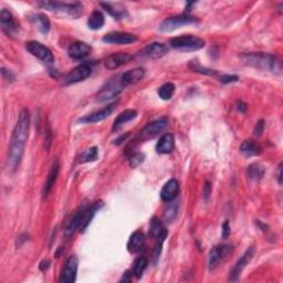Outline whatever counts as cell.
Segmentation results:
<instances>
[{
    "label": "cell",
    "instance_id": "1",
    "mask_svg": "<svg viewBox=\"0 0 283 283\" xmlns=\"http://www.w3.org/2000/svg\"><path fill=\"white\" fill-rule=\"evenodd\" d=\"M30 128V115L28 110L23 109L19 114L18 121L16 123L13 135L10 140L9 153H8V165L13 171L17 170L20 165L21 159L25 154V148L29 137Z\"/></svg>",
    "mask_w": 283,
    "mask_h": 283
},
{
    "label": "cell",
    "instance_id": "2",
    "mask_svg": "<svg viewBox=\"0 0 283 283\" xmlns=\"http://www.w3.org/2000/svg\"><path fill=\"white\" fill-rule=\"evenodd\" d=\"M241 60L247 65L260 69L263 71L280 74L282 71V63L280 59L270 53L263 52H250L241 56Z\"/></svg>",
    "mask_w": 283,
    "mask_h": 283
},
{
    "label": "cell",
    "instance_id": "3",
    "mask_svg": "<svg viewBox=\"0 0 283 283\" xmlns=\"http://www.w3.org/2000/svg\"><path fill=\"white\" fill-rule=\"evenodd\" d=\"M171 47L178 51H198L205 47V40L192 34L180 35V37L173 38L171 40Z\"/></svg>",
    "mask_w": 283,
    "mask_h": 283
},
{
    "label": "cell",
    "instance_id": "4",
    "mask_svg": "<svg viewBox=\"0 0 283 283\" xmlns=\"http://www.w3.org/2000/svg\"><path fill=\"white\" fill-rule=\"evenodd\" d=\"M41 8L47 10L56 11V13H63L71 16V17L78 18L83 13V7L80 2H59V1H41L38 3Z\"/></svg>",
    "mask_w": 283,
    "mask_h": 283
},
{
    "label": "cell",
    "instance_id": "5",
    "mask_svg": "<svg viewBox=\"0 0 283 283\" xmlns=\"http://www.w3.org/2000/svg\"><path fill=\"white\" fill-rule=\"evenodd\" d=\"M126 85L124 84L123 80H122L121 74L113 78L110 80L103 88H102L99 93L96 94V101L97 102H106L114 99V97L119 96L120 94L124 91Z\"/></svg>",
    "mask_w": 283,
    "mask_h": 283
},
{
    "label": "cell",
    "instance_id": "6",
    "mask_svg": "<svg viewBox=\"0 0 283 283\" xmlns=\"http://www.w3.org/2000/svg\"><path fill=\"white\" fill-rule=\"evenodd\" d=\"M198 20L197 18L192 17L189 15H178L174 16V17H170L160 23L159 30L163 31V32H172L176 29L182 28L184 26L188 25H194V23H197Z\"/></svg>",
    "mask_w": 283,
    "mask_h": 283
},
{
    "label": "cell",
    "instance_id": "7",
    "mask_svg": "<svg viewBox=\"0 0 283 283\" xmlns=\"http://www.w3.org/2000/svg\"><path fill=\"white\" fill-rule=\"evenodd\" d=\"M26 49L29 51V53L32 54L39 60H41L45 63L51 64L54 62L53 53L51 52L49 48H47L46 46H43L42 43L38 41H29L26 43Z\"/></svg>",
    "mask_w": 283,
    "mask_h": 283
},
{
    "label": "cell",
    "instance_id": "8",
    "mask_svg": "<svg viewBox=\"0 0 283 283\" xmlns=\"http://www.w3.org/2000/svg\"><path fill=\"white\" fill-rule=\"evenodd\" d=\"M92 73L91 66L88 64H80L78 65L77 68H74L73 70H71L70 72L66 74L63 79V84L69 85V84H74L79 83V82L84 81L85 79H88Z\"/></svg>",
    "mask_w": 283,
    "mask_h": 283
},
{
    "label": "cell",
    "instance_id": "9",
    "mask_svg": "<svg viewBox=\"0 0 283 283\" xmlns=\"http://www.w3.org/2000/svg\"><path fill=\"white\" fill-rule=\"evenodd\" d=\"M168 46L163 42H152L144 47L139 52V56L142 58L148 59H159L168 53Z\"/></svg>",
    "mask_w": 283,
    "mask_h": 283
},
{
    "label": "cell",
    "instance_id": "10",
    "mask_svg": "<svg viewBox=\"0 0 283 283\" xmlns=\"http://www.w3.org/2000/svg\"><path fill=\"white\" fill-rule=\"evenodd\" d=\"M167 126H168V120L167 119L163 117V119L156 120L154 122H152V123L147 124L146 126L142 129L139 137L142 141H146L149 139H153V137L158 135L160 132H163Z\"/></svg>",
    "mask_w": 283,
    "mask_h": 283
},
{
    "label": "cell",
    "instance_id": "11",
    "mask_svg": "<svg viewBox=\"0 0 283 283\" xmlns=\"http://www.w3.org/2000/svg\"><path fill=\"white\" fill-rule=\"evenodd\" d=\"M0 25L3 32L9 37H15L19 32V23L16 20L13 14L7 9H2L0 13Z\"/></svg>",
    "mask_w": 283,
    "mask_h": 283
},
{
    "label": "cell",
    "instance_id": "12",
    "mask_svg": "<svg viewBox=\"0 0 283 283\" xmlns=\"http://www.w3.org/2000/svg\"><path fill=\"white\" fill-rule=\"evenodd\" d=\"M102 40L106 43H110V45H131V43L137 41V37L133 33L114 31V32L105 34Z\"/></svg>",
    "mask_w": 283,
    "mask_h": 283
},
{
    "label": "cell",
    "instance_id": "13",
    "mask_svg": "<svg viewBox=\"0 0 283 283\" xmlns=\"http://www.w3.org/2000/svg\"><path fill=\"white\" fill-rule=\"evenodd\" d=\"M117 103H119V102L116 101L112 104L105 106L104 109L100 110V111L91 113V114H89V115H85L84 117H82V119L79 120V122H80V123H84V124L99 123V122L108 119V117L111 115V114L114 112V110L116 109Z\"/></svg>",
    "mask_w": 283,
    "mask_h": 283
},
{
    "label": "cell",
    "instance_id": "14",
    "mask_svg": "<svg viewBox=\"0 0 283 283\" xmlns=\"http://www.w3.org/2000/svg\"><path fill=\"white\" fill-rule=\"evenodd\" d=\"M78 266L79 260L76 255L70 257L66 260L63 271L61 272L60 282L61 283H73L77 279V272H78Z\"/></svg>",
    "mask_w": 283,
    "mask_h": 283
},
{
    "label": "cell",
    "instance_id": "15",
    "mask_svg": "<svg viewBox=\"0 0 283 283\" xmlns=\"http://www.w3.org/2000/svg\"><path fill=\"white\" fill-rule=\"evenodd\" d=\"M253 252H254V250H253V248L252 247H250L249 249H248L245 253H243L241 255V258L239 259V260L237 261V263H236L235 267H234V269L233 271H231V273H230V277H229V280L230 281H237L239 277H240V274L241 272L243 271V269L246 268V266L249 263L251 260H252V257H253Z\"/></svg>",
    "mask_w": 283,
    "mask_h": 283
},
{
    "label": "cell",
    "instance_id": "16",
    "mask_svg": "<svg viewBox=\"0 0 283 283\" xmlns=\"http://www.w3.org/2000/svg\"><path fill=\"white\" fill-rule=\"evenodd\" d=\"M132 60V56L127 52H117L114 53L109 58H106L104 62V65L106 69L109 70H115L119 69L120 66L128 63Z\"/></svg>",
    "mask_w": 283,
    "mask_h": 283
},
{
    "label": "cell",
    "instance_id": "17",
    "mask_svg": "<svg viewBox=\"0 0 283 283\" xmlns=\"http://www.w3.org/2000/svg\"><path fill=\"white\" fill-rule=\"evenodd\" d=\"M86 208H88L86 204L85 203L82 204L81 207L79 208V210L76 212V215H74L72 219H71L70 221L68 222V225H66V227H65V238L66 239H70L74 235V233H76L77 230H79V227H80V225H81L82 218H83Z\"/></svg>",
    "mask_w": 283,
    "mask_h": 283
},
{
    "label": "cell",
    "instance_id": "18",
    "mask_svg": "<svg viewBox=\"0 0 283 283\" xmlns=\"http://www.w3.org/2000/svg\"><path fill=\"white\" fill-rule=\"evenodd\" d=\"M59 172H60V163H59V160L56 158L53 160L52 165H51V168H50L48 177H47L46 184H45V186H43L42 194H43V197L45 198L48 197L50 191L52 190L54 185H56V182H57L58 176H59Z\"/></svg>",
    "mask_w": 283,
    "mask_h": 283
},
{
    "label": "cell",
    "instance_id": "19",
    "mask_svg": "<svg viewBox=\"0 0 283 283\" xmlns=\"http://www.w3.org/2000/svg\"><path fill=\"white\" fill-rule=\"evenodd\" d=\"M231 251L230 246H216L212 248L209 253V258H208V265H209V269H215L216 267L219 265V262L222 260V258L227 255Z\"/></svg>",
    "mask_w": 283,
    "mask_h": 283
},
{
    "label": "cell",
    "instance_id": "20",
    "mask_svg": "<svg viewBox=\"0 0 283 283\" xmlns=\"http://www.w3.org/2000/svg\"><path fill=\"white\" fill-rule=\"evenodd\" d=\"M179 194V184L176 179H170L168 182L164 185L160 191V198L164 202L171 203L174 202Z\"/></svg>",
    "mask_w": 283,
    "mask_h": 283
},
{
    "label": "cell",
    "instance_id": "21",
    "mask_svg": "<svg viewBox=\"0 0 283 283\" xmlns=\"http://www.w3.org/2000/svg\"><path fill=\"white\" fill-rule=\"evenodd\" d=\"M91 51H92L91 47H90L88 43L74 42L69 47L68 54L70 58L74 59V60H80V59L88 57L89 54L91 53Z\"/></svg>",
    "mask_w": 283,
    "mask_h": 283
},
{
    "label": "cell",
    "instance_id": "22",
    "mask_svg": "<svg viewBox=\"0 0 283 283\" xmlns=\"http://www.w3.org/2000/svg\"><path fill=\"white\" fill-rule=\"evenodd\" d=\"M102 207H103V202H95L93 203L91 206L86 208L83 218H82L81 225L79 227V231H80V233H84V231L88 229V227L90 226V223L92 222L93 218L95 217L96 212L99 211Z\"/></svg>",
    "mask_w": 283,
    "mask_h": 283
},
{
    "label": "cell",
    "instance_id": "23",
    "mask_svg": "<svg viewBox=\"0 0 283 283\" xmlns=\"http://www.w3.org/2000/svg\"><path fill=\"white\" fill-rule=\"evenodd\" d=\"M174 147L175 139L174 135L171 134V133L164 134L156 144V151L157 153H159V154H168V153H171L173 149H174Z\"/></svg>",
    "mask_w": 283,
    "mask_h": 283
},
{
    "label": "cell",
    "instance_id": "24",
    "mask_svg": "<svg viewBox=\"0 0 283 283\" xmlns=\"http://www.w3.org/2000/svg\"><path fill=\"white\" fill-rule=\"evenodd\" d=\"M144 77H145V70L143 68H135V69L128 70L126 71V72L121 74L122 80H123L124 84L126 86L137 83V82H140Z\"/></svg>",
    "mask_w": 283,
    "mask_h": 283
},
{
    "label": "cell",
    "instance_id": "25",
    "mask_svg": "<svg viewBox=\"0 0 283 283\" xmlns=\"http://www.w3.org/2000/svg\"><path fill=\"white\" fill-rule=\"evenodd\" d=\"M145 243V235L142 231H135L132 234L127 242V250L131 253H137L142 250Z\"/></svg>",
    "mask_w": 283,
    "mask_h": 283
},
{
    "label": "cell",
    "instance_id": "26",
    "mask_svg": "<svg viewBox=\"0 0 283 283\" xmlns=\"http://www.w3.org/2000/svg\"><path fill=\"white\" fill-rule=\"evenodd\" d=\"M261 151L262 149L260 147V145L251 140L245 141L240 146V152L242 153V155H245L246 157H253L260 155Z\"/></svg>",
    "mask_w": 283,
    "mask_h": 283
},
{
    "label": "cell",
    "instance_id": "27",
    "mask_svg": "<svg viewBox=\"0 0 283 283\" xmlns=\"http://www.w3.org/2000/svg\"><path fill=\"white\" fill-rule=\"evenodd\" d=\"M137 116V112L135 110H125L124 112H122L119 116L116 117L115 121L113 123V131H117L122 125L127 123V122L134 120Z\"/></svg>",
    "mask_w": 283,
    "mask_h": 283
},
{
    "label": "cell",
    "instance_id": "28",
    "mask_svg": "<svg viewBox=\"0 0 283 283\" xmlns=\"http://www.w3.org/2000/svg\"><path fill=\"white\" fill-rule=\"evenodd\" d=\"M105 23L103 14L99 10H94L88 19V27L91 30H100Z\"/></svg>",
    "mask_w": 283,
    "mask_h": 283
},
{
    "label": "cell",
    "instance_id": "29",
    "mask_svg": "<svg viewBox=\"0 0 283 283\" xmlns=\"http://www.w3.org/2000/svg\"><path fill=\"white\" fill-rule=\"evenodd\" d=\"M101 6L108 11V13L114 17V19L120 20L124 17L125 15V8L122 7L119 3H110V2H103L101 3Z\"/></svg>",
    "mask_w": 283,
    "mask_h": 283
},
{
    "label": "cell",
    "instance_id": "30",
    "mask_svg": "<svg viewBox=\"0 0 283 283\" xmlns=\"http://www.w3.org/2000/svg\"><path fill=\"white\" fill-rule=\"evenodd\" d=\"M32 20L34 21L35 26L38 27V29L41 31L42 33L47 34L50 31V27H51V23L49 18L47 17L46 15L43 14H38V15H34Z\"/></svg>",
    "mask_w": 283,
    "mask_h": 283
},
{
    "label": "cell",
    "instance_id": "31",
    "mask_svg": "<svg viewBox=\"0 0 283 283\" xmlns=\"http://www.w3.org/2000/svg\"><path fill=\"white\" fill-rule=\"evenodd\" d=\"M149 235L153 238H159L160 236L167 235V230L165 229L162 221H159L157 218H154L151 222V227H149Z\"/></svg>",
    "mask_w": 283,
    "mask_h": 283
},
{
    "label": "cell",
    "instance_id": "32",
    "mask_svg": "<svg viewBox=\"0 0 283 283\" xmlns=\"http://www.w3.org/2000/svg\"><path fill=\"white\" fill-rule=\"evenodd\" d=\"M175 90H176V86L174 83H172V82H166V83H164L158 89V95L160 99L164 101L171 100L173 95H174Z\"/></svg>",
    "mask_w": 283,
    "mask_h": 283
},
{
    "label": "cell",
    "instance_id": "33",
    "mask_svg": "<svg viewBox=\"0 0 283 283\" xmlns=\"http://www.w3.org/2000/svg\"><path fill=\"white\" fill-rule=\"evenodd\" d=\"M247 174L250 179L260 180L263 177V175H265V168L260 166L259 164H252L248 167Z\"/></svg>",
    "mask_w": 283,
    "mask_h": 283
},
{
    "label": "cell",
    "instance_id": "34",
    "mask_svg": "<svg viewBox=\"0 0 283 283\" xmlns=\"http://www.w3.org/2000/svg\"><path fill=\"white\" fill-rule=\"evenodd\" d=\"M148 261L145 257H140L134 263V270H133V274H134L136 279H141L143 276L145 269L147 268Z\"/></svg>",
    "mask_w": 283,
    "mask_h": 283
},
{
    "label": "cell",
    "instance_id": "35",
    "mask_svg": "<svg viewBox=\"0 0 283 283\" xmlns=\"http://www.w3.org/2000/svg\"><path fill=\"white\" fill-rule=\"evenodd\" d=\"M189 69L191 71H194V72L205 74V76H215V74L217 73L215 70H211V69H208V68H205V66H203L198 61L189 62Z\"/></svg>",
    "mask_w": 283,
    "mask_h": 283
},
{
    "label": "cell",
    "instance_id": "36",
    "mask_svg": "<svg viewBox=\"0 0 283 283\" xmlns=\"http://www.w3.org/2000/svg\"><path fill=\"white\" fill-rule=\"evenodd\" d=\"M177 211H178V205L176 203L171 202L170 205L166 208V210L164 212V218L167 222H171L175 219L177 216Z\"/></svg>",
    "mask_w": 283,
    "mask_h": 283
},
{
    "label": "cell",
    "instance_id": "37",
    "mask_svg": "<svg viewBox=\"0 0 283 283\" xmlns=\"http://www.w3.org/2000/svg\"><path fill=\"white\" fill-rule=\"evenodd\" d=\"M97 156H99V148L91 147L81 155V162L83 163L93 162V160H95L97 158Z\"/></svg>",
    "mask_w": 283,
    "mask_h": 283
},
{
    "label": "cell",
    "instance_id": "38",
    "mask_svg": "<svg viewBox=\"0 0 283 283\" xmlns=\"http://www.w3.org/2000/svg\"><path fill=\"white\" fill-rule=\"evenodd\" d=\"M144 159H145L144 154H141V153H135V154H133L131 156V158H129V165H131V167L135 168L137 166H140V165L144 162Z\"/></svg>",
    "mask_w": 283,
    "mask_h": 283
},
{
    "label": "cell",
    "instance_id": "39",
    "mask_svg": "<svg viewBox=\"0 0 283 283\" xmlns=\"http://www.w3.org/2000/svg\"><path fill=\"white\" fill-rule=\"evenodd\" d=\"M239 80V77L238 76H229V74H223L220 78V82L223 84H228V83H233V82H237Z\"/></svg>",
    "mask_w": 283,
    "mask_h": 283
},
{
    "label": "cell",
    "instance_id": "40",
    "mask_svg": "<svg viewBox=\"0 0 283 283\" xmlns=\"http://www.w3.org/2000/svg\"><path fill=\"white\" fill-rule=\"evenodd\" d=\"M263 129H265V121L263 120H260L257 123V125H255V127H254V135L255 136H260L262 133H263Z\"/></svg>",
    "mask_w": 283,
    "mask_h": 283
},
{
    "label": "cell",
    "instance_id": "41",
    "mask_svg": "<svg viewBox=\"0 0 283 283\" xmlns=\"http://www.w3.org/2000/svg\"><path fill=\"white\" fill-rule=\"evenodd\" d=\"M229 235H230V226H229V223H228V221H226L222 225V238L227 239L228 237H229Z\"/></svg>",
    "mask_w": 283,
    "mask_h": 283
},
{
    "label": "cell",
    "instance_id": "42",
    "mask_svg": "<svg viewBox=\"0 0 283 283\" xmlns=\"http://www.w3.org/2000/svg\"><path fill=\"white\" fill-rule=\"evenodd\" d=\"M210 192H211V187H210V184L209 183H206L205 186H204V197H205V199L207 200L208 197H209V195H210Z\"/></svg>",
    "mask_w": 283,
    "mask_h": 283
},
{
    "label": "cell",
    "instance_id": "43",
    "mask_svg": "<svg viewBox=\"0 0 283 283\" xmlns=\"http://www.w3.org/2000/svg\"><path fill=\"white\" fill-rule=\"evenodd\" d=\"M46 135H47V139H46V148L49 149L50 148V143H51V131H50L49 127L47 128Z\"/></svg>",
    "mask_w": 283,
    "mask_h": 283
},
{
    "label": "cell",
    "instance_id": "44",
    "mask_svg": "<svg viewBox=\"0 0 283 283\" xmlns=\"http://www.w3.org/2000/svg\"><path fill=\"white\" fill-rule=\"evenodd\" d=\"M1 73H2V76H3V77H6V76H7L8 79H9L10 81H14V80H15V76H14L13 73L10 72V71H8V70H6V69H3V68H2V69H1Z\"/></svg>",
    "mask_w": 283,
    "mask_h": 283
},
{
    "label": "cell",
    "instance_id": "45",
    "mask_svg": "<svg viewBox=\"0 0 283 283\" xmlns=\"http://www.w3.org/2000/svg\"><path fill=\"white\" fill-rule=\"evenodd\" d=\"M132 276L133 274H131V272H129V271H126V272H125V274L123 276V278L121 279V282H128V281H131V278H132Z\"/></svg>",
    "mask_w": 283,
    "mask_h": 283
},
{
    "label": "cell",
    "instance_id": "46",
    "mask_svg": "<svg viewBox=\"0 0 283 283\" xmlns=\"http://www.w3.org/2000/svg\"><path fill=\"white\" fill-rule=\"evenodd\" d=\"M49 266H50V261L49 260H43L40 263V270L41 271H46L47 269L49 268Z\"/></svg>",
    "mask_w": 283,
    "mask_h": 283
},
{
    "label": "cell",
    "instance_id": "47",
    "mask_svg": "<svg viewBox=\"0 0 283 283\" xmlns=\"http://www.w3.org/2000/svg\"><path fill=\"white\" fill-rule=\"evenodd\" d=\"M278 182L279 184H282V164L279 165L278 167Z\"/></svg>",
    "mask_w": 283,
    "mask_h": 283
},
{
    "label": "cell",
    "instance_id": "48",
    "mask_svg": "<svg viewBox=\"0 0 283 283\" xmlns=\"http://www.w3.org/2000/svg\"><path fill=\"white\" fill-rule=\"evenodd\" d=\"M247 109H248V106L246 103H243V102H239V104H238V110L240 112L242 113H245L247 111Z\"/></svg>",
    "mask_w": 283,
    "mask_h": 283
},
{
    "label": "cell",
    "instance_id": "49",
    "mask_svg": "<svg viewBox=\"0 0 283 283\" xmlns=\"http://www.w3.org/2000/svg\"><path fill=\"white\" fill-rule=\"evenodd\" d=\"M128 135H129L128 133H126V134H125V135H122V136L120 137V139H117L115 142H114V144H116V145H120V144H122V143H123V142H124L125 140H126V137H127Z\"/></svg>",
    "mask_w": 283,
    "mask_h": 283
},
{
    "label": "cell",
    "instance_id": "50",
    "mask_svg": "<svg viewBox=\"0 0 283 283\" xmlns=\"http://www.w3.org/2000/svg\"><path fill=\"white\" fill-rule=\"evenodd\" d=\"M192 6H195V2H187V3H186V9H187V11L191 10L190 8H191Z\"/></svg>",
    "mask_w": 283,
    "mask_h": 283
}]
</instances>
